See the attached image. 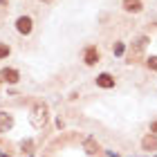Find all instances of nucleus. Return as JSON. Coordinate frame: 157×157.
<instances>
[{"label": "nucleus", "instance_id": "obj_1", "mask_svg": "<svg viewBox=\"0 0 157 157\" xmlns=\"http://www.w3.org/2000/svg\"><path fill=\"white\" fill-rule=\"evenodd\" d=\"M29 121H32L34 128H45V124H47V105H43V103L34 105L32 115H29Z\"/></svg>", "mask_w": 157, "mask_h": 157}, {"label": "nucleus", "instance_id": "obj_2", "mask_svg": "<svg viewBox=\"0 0 157 157\" xmlns=\"http://www.w3.org/2000/svg\"><path fill=\"white\" fill-rule=\"evenodd\" d=\"M16 29H18L20 34H29V32H32V18L20 16V18L16 20Z\"/></svg>", "mask_w": 157, "mask_h": 157}, {"label": "nucleus", "instance_id": "obj_3", "mask_svg": "<svg viewBox=\"0 0 157 157\" xmlns=\"http://www.w3.org/2000/svg\"><path fill=\"white\" fill-rule=\"evenodd\" d=\"M13 126V117L9 112H0V132H7Z\"/></svg>", "mask_w": 157, "mask_h": 157}, {"label": "nucleus", "instance_id": "obj_4", "mask_svg": "<svg viewBox=\"0 0 157 157\" xmlns=\"http://www.w3.org/2000/svg\"><path fill=\"white\" fill-rule=\"evenodd\" d=\"M0 76H2L7 83H16L18 81V72H16V70H11V67H5L2 72H0Z\"/></svg>", "mask_w": 157, "mask_h": 157}, {"label": "nucleus", "instance_id": "obj_5", "mask_svg": "<svg viewBox=\"0 0 157 157\" xmlns=\"http://www.w3.org/2000/svg\"><path fill=\"white\" fill-rule=\"evenodd\" d=\"M97 85H101V88H112V85H115V78H112L110 74H99L97 76Z\"/></svg>", "mask_w": 157, "mask_h": 157}, {"label": "nucleus", "instance_id": "obj_6", "mask_svg": "<svg viewBox=\"0 0 157 157\" xmlns=\"http://www.w3.org/2000/svg\"><path fill=\"white\" fill-rule=\"evenodd\" d=\"M124 9L132 11V13H139L141 11V0H124Z\"/></svg>", "mask_w": 157, "mask_h": 157}, {"label": "nucleus", "instance_id": "obj_7", "mask_svg": "<svg viewBox=\"0 0 157 157\" xmlns=\"http://www.w3.org/2000/svg\"><path fill=\"white\" fill-rule=\"evenodd\" d=\"M97 61H99L97 47H88V49H85V63H88V65H94Z\"/></svg>", "mask_w": 157, "mask_h": 157}, {"label": "nucleus", "instance_id": "obj_8", "mask_svg": "<svg viewBox=\"0 0 157 157\" xmlns=\"http://www.w3.org/2000/svg\"><path fill=\"white\" fill-rule=\"evenodd\" d=\"M146 43H148V38H146V36H141V38H137V40H135V45H132V56H139L141 52H144Z\"/></svg>", "mask_w": 157, "mask_h": 157}, {"label": "nucleus", "instance_id": "obj_9", "mask_svg": "<svg viewBox=\"0 0 157 157\" xmlns=\"http://www.w3.org/2000/svg\"><path fill=\"white\" fill-rule=\"evenodd\" d=\"M141 146H144V151H155V148H157V137H155V135H148V137H144Z\"/></svg>", "mask_w": 157, "mask_h": 157}, {"label": "nucleus", "instance_id": "obj_10", "mask_svg": "<svg viewBox=\"0 0 157 157\" xmlns=\"http://www.w3.org/2000/svg\"><path fill=\"white\" fill-rule=\"evenodd\" d=\"M83 148H85V153H88V155H94V153L99 151L97 141L92 139V137H88V139H85V144H83Z\"/></svg>", "mask_w": 157, "mask_h": 157}, {"label": "nucleus", "instance_id": "obj_11", "mask_svg": "<svg viewBox=\"0 0 157 157\" xmlns=\"http://www.w3.org/2000/svg\"><path fill=\"white\" fill-rule=\"evenodd\" d=\"M32 148H34V141H32V139H27V141L20 144V151H23V153H25V151H32Z\"/></svg>", "mask_w": 157, "mask_h": 157}, {"label": "nucleus", "instance_id": "obj_12", "mask_svg": "<svg viewBox=\"0 0 157 157\" xmlns=\"http://www.w3.org/2000/svg\"><path fill=\"white\" fill-rule=\"evenodd\" d=\"M7 56H9V47L0 43V59H7Z\"/></svg>", "mask_w": 157, "mask_h": 157}, {"label": "nucleus", "instance_id": "obj_13", "mask_svg": "<svg viewBox=\"0 0 157 157\" xmlns=\"http://www.w3.org/2000/svg\"><path fill=\"white\" fill-rule=\"evenodd\" d=\"M146 63H148V67H151V70H157V56H151Z\"/></svg>", "mask_w": 157, "mask_h": 157}, {"label": "nucleus", "instance_id": "obj_14", "mask_svg": "<svg viewBox=\"0 0 157 157\" xmlns=\"http://www.w3.org/2000/svg\"><path fill=\"white\" fill-rule=\"evenodd\" d=\"M115 54H117V56L124 54V43H115Z\"/></svg>", "mask_w": 157, "mask_h": 157}, {"label": "nucleus", "instance_id": "obj_15", "mask_svg": "<svg viewBox=\"0 0 157 157\" xmlns=\"http://www.w3.org/2000/svg\"><path fill=\"white\" fill-rule=\"evenodd\" d=\"M151 132H157V121H155V124H151Z\"/></svg>", "mask_w": 157, "mask_h": 157}, {"label": "nucleus", "instance_id": "obj_16", "mask_svg": "<svg viewBox=\"0 0 157 157\" xmlns=\"http://www.w3.org/2000/svg\"><path fill=\"white\" fill-rule=\"evenodd\" d=\"M43 2H52V0H43Z\"/></svg>", "mask_w": 157, "mask_h": 157}, {"label": "nucleus", "instance_id": "obj_17", "mask_svg": "<svg viewBox=\"0 0 157 157\" xmlns=\"http://www.w3.org/2000/svg\"><path fill=\"white\" fill-rule=\"evenodd\" d=\"M0 157H9V155H0Z\"/></svg>", "mask_w": 157, "mask_h": 157}]
</instances>
